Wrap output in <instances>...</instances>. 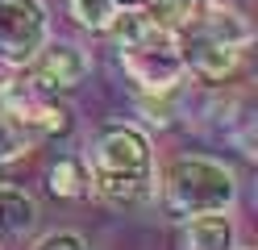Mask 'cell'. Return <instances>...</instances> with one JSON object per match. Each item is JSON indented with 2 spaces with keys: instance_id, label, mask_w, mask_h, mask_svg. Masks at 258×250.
I'll use <instances>...</instances> for the list:
<instances>
[{
  "instance_id": "obj_3",
  "label": "cell",
  "mask_w": 258,
  "mask_h": 250,
  "mask_svg": "<svg viewBox=\"0 0 258 250\" xmlns=\"http://www.w3.org/2000/svg\"><path fill=\"white\" fill-rule=\"evenodd\" d=\"M163 192H167V205L171 213L179 217H204V213H225L237 196V179L225 163L217 159H204V155H187V159H175L167 167V179H163Z\"/></svg>"
},
{
  "instance_id": "obj_2",
  "label": "cell",
  "mask_w": 258,
  "mask_h": 250,
  "mask_svg": "<svg viewBox=\"0 0 258 250\" xmlns=\"http://www.w3.org/2000/svg\"><path fill=\"white\" fill-rule=\"evenodd\" d=\"M92 188L112 205H138L154 192L150 138L138 125H108L92 150Z\"/></svg>"
},
{
  "instance_id": "obj_10",
  "label": "cell",
  "mask_w": 258,
  "mask_h": 250,
  "mask_svg": "<svg viewBox=\"0 0 258 250\" xmlns=\"http://www.w3.org/2000/svg\"><path fill=\"white\" fill-rule=\"evenodd\" d=\"M187 250H233V221L225 213L191 217V225H187Z\"/></svg>"
},
{
  "instance_id": "obj_6",
  "label": "cell",
  "mask_w": 258,
  "mask_h": 250,
  "mask_svg": "<svg viewBox=\"0 0 258 250\" xmlns=\"http://www.w3.org/2000/svg\"><path fill=\"white\" fill-rule=\"evenodd\" d=\"M9 100H13V105L5 113L13 117V125H17L25 138H29V133H67L71 129V113L62 105H54L46 92H25V96L13 92Z\"/></svg>"
},
{
  "instance_id": "obj_14",
  "label": "cell",
  "mask_w": 258,
  "mask_h": 250,
  "mask_svg": "<svg viewBox=\"0 0 258 250\" xmlns=\"http://www.w3.org/2000/svg\"><path fill=\"white\" fill-rule=\"evenodd\" d=\"M25 150H29V138H25V133H21L17 125H13V117H9L5 109H0V163L21 159Z\"/></svg>"
},
{
  "instance_id": "obj_13",
  "label": "cell",
  "mask_w": 258,
  "mask_h": 250,
  "mask_svg": "<svg viewBox=\"0 0 258 250\" xmlns=\"http://www.w3.org/2000/svg\"><path fill=\"white\" fill-rule=\"evenodd\" d=\"M71 5V17L84 29H108L112 17L121 13V0H67Z\"/></svg>"
},
{
  "instance_id": "obj_16",
  "label": "cell",
  "mask_w": 258,
  "mask_h": 250,
  "mask_svg": "<svg viewBox=\"0 0 258 250\" xmlns=\"http://www.w3.org/2000/svg\"><path fill=\"white\" fill-rule=\"evenodd\" d=\"M17 71H21V67H13V63L0 59V96H13V92H17Z\"/></svg>"
},
{
  "instance_id": "obj_15",
  "label": "cell",
  "mask_w": 258,
  "mask_h": 250,
  "mask_svg": "<svg viewBox=\"0 0 258 250\" xmlns=\"http://www.w3.org/2000/svg\"><path fill=\"white\" fill-rule=\"evenodd\" d=\"M34 250H88V242L79 238L75 229H58V233H46Z\"/></svg>"
},
{
  "instance_id": "obj_12",
  "label": "cell",
  "mask_w": 258,
  "mask_h": 250,
  "mask_svg": "<svg viewBox=\"0 0 258 250\" xmlns=\"http://www.w3.org/2000/svg\"><path fill=\"white\" fill-rule=\"evenodd\" d=\"M50 192H54V196H67V200L84 196V192H88V171H84L75 159H58V163L50 167Z\"/></svg>"
},
{
  "instance_id": "obj_5",
  "label": "cell",
  "mask_w": 258,
  "mask_h": 250,
  "mask_svg": "<svg viewBox=\"0 0 258 250\" xmlns=\"http://www.w3.org/2000/svg\"><path fill=\"white\" fill-rule=\"evenodd\" d=\"M88 71H92L88 55L79 46H71V42H46L38 55L29 59V75H34L38 92H46V96L79 88V83L88 79Z\"/></svg>"
},
{
  "instance_id": "obj_4",
  "label": "cell",
  "mask_w": 258,
  "mask_h": 250,
  "mask_svg": "<svg viewBox=\"0 0 258 250\" xmlns=\"http://www.w3.org/2000/svg\"><path fill=\"white\" fill-rule=\"evenodd\" d=\"M46 46L42 0H0V59L25 67Z\"/></svg>"
},
{
  "instance_id": "obj_8",
  "label": "cell",
  "mask_w": 258,
  "mask_h": 250,
  "mask_svg": "<svg viewBox=\"0 0 258 250\" xmlns=\"http://www.w3.org/2000/svg\"><path fill=\"white\" fill-rule=\"evenodd\" d=\"M134 5L150 17V21L158 29H167V33H187V29H196L204 21V13H208V0H134Z\"/></svg>"
},
{
  "instance_id": "obj_1",
  "label": "cell",
  "mask_w": 258,
  "mask_h": 250,
  "mask_svg": "<svg viewBox=\"0 0 258 250\" xmlns=\"http://www.w3.org/2000/svg\"><path fill=\"white\" fill-rule=\"evenodd\" d=\"M112 42L121 50V67L125 75L146 92H171L183 79V46L175 33L158 29L142 9H121L112 17Z\"/></svg>"
},
{
  "instance_id": "obj_7",
  "label": "cell",
  "mask_w": 258,
  "mask_h": 250,
  "mask_svg": "<svg viewBox=\"0 0 258 250\" xmlns=\"http://www.w3.org/2000/svg\"><path fill=\"white\" fill-rule=\"evenodd\" d=\"M237 63H241V50L204 38L200 29H196V38H191V46L183 50V67H191V71H196L200 79H208V83L229 79V75L237 71Z\"/></svg>"
},
{
  "instance_id": "obj_9",
  "label": "cell",
  "mask_w": 258,
  "mask_h": 250,
  "mask_svg": "<svg viewBox=\"0 0 258 250\" xmlns=\"http://www.w3.org/2000/svg\"><path fill=\"white\" fill-rule=\"evenodd\" d=\"M34 221H38L34 196L21 192V188H0V242L29 233V229H34Z\"/></svg>"
},
{
  "instance_id": "obj_11",
  "label": "cell",
  "mask_w": 258,
  "mask_h": 250,
  "mask_svg": "<svg viewBox=\"0 0 258 250\" xmlns=\"http://www.w3.org/2000/svg\"><path fill=\"white\" fill-rule=\"evenodd\" d=\"M204 38H213V42H221V46H233V50H241V46H250V25H246V17H237V13H229V9H217V13H204V21L196 25Z\"/></svg>"
}]
</instances>
